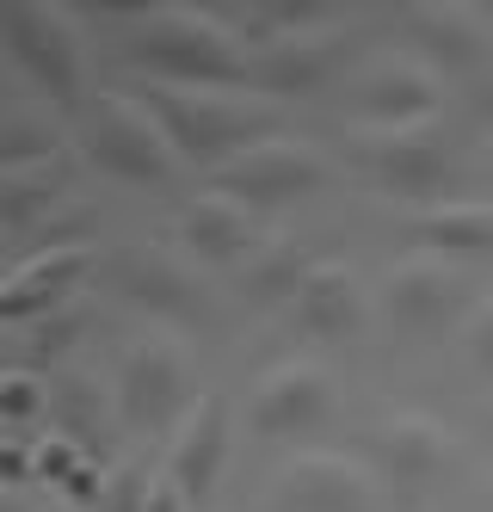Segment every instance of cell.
Listing matches in <instances>:
<instances>
[{
	"mask_svg": "<svg viewBox=\"0 0 493 512\" xmlns=\"http://www.w3.org/2000/svg\"><path fill=\"white\" fill-rule=\"evenodd\" d=\"M265 512H370V475L352 457L309 451L272 482Z\"/></svg>",
	"mask_w": 493,
	"mask_h": 512,
	"instance_id": "5bb4252c",
	"label": "cell"
},
{
	"mask_svg": "<svg viewBox=\"0 0 493 512\" xmlns=\"http://www.w3.org/2000/svg\"><path fill=\"white\" fill-rule=\"evenodd\" d=\"M37 414H50V383L31 371V364H19V371L0 377V420L7 426H31Z\"/></svg>",
	"mask_w": 493,
	"mask_h": 512,
	"instance_id": "d4e9b609",
	"label": "cell"
},
{
	"mask_svg": "<svg viewBox=\"0 0 493 512\" xmlns=\"http://www.w3.org/2000/svg\"><path fill=\"white\" fill-rule=\"evenodd\" d=\"M463 346H469V358L481 364V371L493 377V303H481V309L469 315V327H463Z\"/></svg>",
	"mask_w": 493,
	"mask_h": 512,
	"instance_id": "4dcf8cb0",
	"label": "cell"
},
{
	"mask_svg": "<svg viewBox=\"0 0 493 512\" xmlns=\"http://www.w3.org/2000/svg\"><path fill=\"white\" fill-rule=\"evenodd\" d=\"M179 241L204 266H235V260H247V253H253V210L241 198H229V192H204V198L185 204Z\"/></svg>",
	"mask_w": 493,
	"mask_h": 512,
	"instance_id": "ac0fdd59",
	"label": "cell"
},
{
	"mask_svg": "<svg viewBox=\"0 0 493 512\" xmlns=\"http://www.w3.org/2000/svg\"><path fill=\"white\" fill-rule=\"evenodd\" d=\"M0 482H7V488H31L37 482V445L7 438V445H0Z\"/></svg>",
	"mask_w": 493,
	"mask_h": 512,
	"instance_id": "f1b7e54d",
	"label": "cell"
},
{
	"mask_svg": "<svg viewBox=\"0 0 493 512\" xmlns=\"http://www.w3.org/2000/svg\"><path fill=\"white\" fill-rule=\"evenodd\" d=\"M358 161L383 192H395L407 204H432V210L450 192V173H457L432 124L426 130H358Z\"/></svg>",
	"mask_w": 493,
	"mask_h": 512,
	"instance_id": "52a82bcc",
	"label": "cell"
},
{
	"mask_svg": "<svg viewBox=\"0 0 493 512\" xmlns=\"http://www.w3.org/2000/svg\"><path fill=\"white\" fill-rule=\"evenodd\" d=\"M50 161H62L56 155V124L25 112V105H13L7 124H0V167H7V173H31V167H50Z\"/></svg>",
	"mask_w": 493,
	"mask_h": 512,
	"instance_id": "cb8c5ba5",
	"label": "cell"
},
{
	"mask_svg": "<svg viewBox=\"0 0 493 512\" xmlns=\"http://www.w3.org/2000/svg\"><path fill=\"white\" fill-rule=\"evenodd\" d=\"M105 284L118 290V297L142 315H155V321H179V327H198L210 321V303H204V284L185 272L179 260H167L161 247H118V253H105Z\"/></svg>",
	"mask_w": 493,
	"mask_h": 512,
	"instance_id": "8992f818",
	"label": "cell"
},
{
	"mask_svg": "<svg viewBox=\"0 0 493 512\" xmlns=\"http://www.w3.org/2000/svg\"><path fill=\"white\" fill-rule=\"evenodd\" d=\"M68 192V167L50 161V167H31V173H7V192H0V216H7L13 235H31L44 216L62 204Z\"/></svg>",
	"mask_w": 493,
	"mask_h": 512,
	"instance_id": "603a6c76",
	"label": "cell"
},
{
	"mask_svg": "<svg viewBox=\"0 0 493 512\" xmlns=\"http://www.w3.org/2000/svg\"><path fill=\"white\" fill-rule=\"evenodd\" d=\"M81 321H87L81 309H62V315H44V321L31 327V352H25V364H50V358H56V352H62V346H68L74 334H81Z\"/></svg>",
	"mask_w": 493,
	"mask_h": 512,
	"instance_id": "4316f807",
	"label": "cell"
},
{
	"mask_svg": "<svg viewBox=\"0 0 493 512\" xmlns=\"http://www.w3.org/2000/svg\"><path fill=\"white\" fill-rule=\"evenodd\" d=\"M407 241L432 260H487L493 253V204H438L413 216Z\"/></svg>",
	"mask_w": 493,
	"mask_h": 512,
	"instance_id": "ffe728a7",
	"label": "cell"
},
{
	"mask_svg": "<svg viewBox=\"0 0 493 512\" xmlns=\"http://www.w3.org/2000/svg\"><path fill=\"white\" fill-rule=\"evenodd\" d=\"M0 38H7L13 62L31 75V87L56 105H81V44H74L68 7H44V0H7L0 7Z\"/></svg>",
	"mask_w": 493,
	"mask_h": 512,
	"instance_id": "5b68a950",
	"label": "cell"
},
{
	"mask_svg": "<svg viewBox=\"0 0 493 512\" xmlns=\"http://www.w3.org/2000/svg\"><path fill=\"white\" fill-rule=\"evenodd\" d=\"M81 149L105 179H124V186H173V173H179V155H173L167 130L155 124V112L124 93H105L87 112Z\"/></svg>",
	"mask_w": 493,
	"mask_h": 512,
	"instance_id": "3957f363",
	"label": "cell"
},
{
	"mask_svg": "<svg viewBox=\"0 0 493 512\" xmlns=\"http://www.w3.org/2000/svg\"><path fill=\"white\" fill-rule=\"evenodd\" d=\"M111 401H118V420L130 432H161L179 414L198 408V371L173 340H136L118 358V377H111Z\"/></svg>",
	"mask_w": 493,
	"mask_h": 512,
	"instance_id": "277c9868",
	"label": "cell"
},
{
	"mask_svg": "<svg viewBox=\"0 0 493 512\" xmlns=\"http://www.w3.org/2000/svg\"><path fill=\"white\" fill-rule=\"evenodd\" d=\"M401 31L407 44L420 50L432 68L469 81L487 62L493 38H487V7H444V0H420V7H401Z\"/></svg>",
	"mask_w": 493,
	"mask_h": 512,
	"instance_id": "7c38bea8",
	"label": "cell"
},
{
	"mask_svg": "<svg viewBox=\"0 0 493 512\" xmlns=\"http://www.w3.org/2000/svg\"><path fill=\"white\" fill-rule=\"evenodd\" d=\"M352 93H358L352 99L358 130H426V124H438V105H444L432 68L426 62H401V56L370 62Z\"/></svg>",
	"mask_w": 493,
	"mask_h": 512,
	"instance_id": "9c48e42d",
	"label": "cell"
},
{
	"mask_svg": "<svg viewBox=\"0 0 493 512\" xmlns=\"http://www.w3.org/2000/svg\"><path fill=\"white\" fill-rule=\"evenodd\" d=\"M290 309H296V321H302V334H315V340H346V334H358V321H364V297H358L352 266H339V260H315L309 284H302V297H296Z\"/></svg>",
	"mask_w": 493,
	"mask_h": 512,
	"instance_id": "d6986e66",
	"label": "cell"
},
{
	"mask_svg": "<svg viewBox=\"0 0 493 512\" xmlns=\"http://www.w3.org/2000/svg\"><path fill=\"white\" fill-rule=\"evenodd\" d=\"M309 260H302V247L290 241H272V247H259L247 272H241V303L253 309H278V303H296L302 297V284H309Z\"/></svg>",
	"mask_w": 493,
	"mask_h": 512,
	"instance_id": "44dd1931",
	"label": "cell"
},
{
	"mask_svg": "<svg viewBox=\"0 0 493 512\" xmlns=\"http://www.w3.org/2000/svg\"><path fill=\"white\" fill-rule=\"evenodd\" d=\"M105 488H111V475H105L99 463H81V469L68 475V488H62V500H68V506H87V512H99Z\"/></svg>",
	"mask_w": 493,
	"mask_h": 512,
	"instance_id": "f546056e",
	"label": "cell"
},
{
	"mask_svg": "<svg viewBox=\"0 0 493 512\" xmlns=\"http://www.w3.org/2000/svg\"><path fill=\"white\" fill-rule=\"evenodd\" d=\"M87 457H81V445L74 438H62V432H50V438H37V482H50V488H68V475L81 469Z\"/></svg>",
	"mask_w": 493,
	"mask_h": 512,
	"instance_id": "83f0119b",
	"label": "cell"
},
{
	"mask_svg": "<svg viewBox=\"0 0 493 512\" xmlns=\"http://www.w3.org/2000/svg\"><path fill=\"white\" fill-rule=\"evenodd\" d=\"M339 68V38L333 31H302V38H278L247 56V87L272 93V99H296L333 81Z\"/></svg>",
	"mask_w": 493,
	"mask_h": 512,
	"instance_id": "e0dca14e",
	"label": "cell"
},
{
	"mask_svg": "<svg viewBox=\"0 0 493 512\" xmlns=\"http://www.w3.org/2000/svg\"><path fill=\"white\" fill-rule=\"evenodd\" d=\"M124 50L142 75L173 87H247V56H253L241 50V31L229 19L198 7H148V19L130 25Z\"/></svg>",
	"mask_w": 493,
	"mask_h": 512,
	"instance_id": "6da1fadb",
	"label": "cell"
},
{
	"mask_svg": "<svg viewBox=\"0 0 493 512\" xmlns=\"http://www.w3.org/2000/svg\"><path fill=\"white\" fill-rule=\"evenodd\" d=\"M148 512H192V500H185V494L167 482V475H161V482H155V500H148Z\"/></svg>",
	"mask_w": 493,
	"mask_h": 512,
	"instance_id": "1f68e13d",
	"label": "cell"
},
{
	"mask_svg": "<svg viewBox=\"0 0 493 512\" xmlns=\"http://www.w3.org/2000/svg\"><path fill=\"white\" fill-rule=\"evenodd\" d=\"M50 420H56V432L74 438L81 451H99V445H105V426H111V414H105V389H99L87 371L56 377V383H50Z\"/></svg>",
	"mask_w": 493,
	"mask_h": 512,
	"instance_id": "7402d4cb",
	"label": "cell"
},
{
	"mask_svg": "<svg viewBox=\"0 0 493 512\" xmlns=\"http://www.w3.org/2000/svg\"><path fill=\"white\" fill-rule=\"evenodd\" d=\"M333 414V377L321 364H278L253 383L247 420L259 438H309Z\"/></svg>",
	"mask_w": 493,
	"mask_h": 512,
	"instance_id": "30bf717a",
	"label": "cell"
},
{
	"mask_svg": "<svg viewBox=\"0 0 493 512\" xmlns=\"http://www.w3.org/2000/svg\"><path fill=\"white\" fill-rule=\"evenodd\" d=\"M222 463H229V401L222 395H204L192 414H185L179 438H173V451H167V482L204 506L222 482Z\"/></svg>",
	"mask_w": 493,
	"mask_h": 512,
	"instance_id": "2e32d148",
	"label": "cell"
},
{
	"mask_svg": "<svg viewBox=\"0 0 493 512\" xmlns=\"http://www.w3.org/2000/svg\"><path fill=\"white\" fill-rule=\"evenodd\" d=\"M383 309H389V321L401 327V334L438 340L444 327L457 321V309H463V278L450 272L444 260H432V253H420V260H407V266L389 272Z\"/></svg>",
	"mask_w": 493,
	"mask_h": 512,
	"instance_id": "4fadbf2b",
	"label": "cell"
},
{
	"mask_svg": "<svg viewBox=\"0 0 493 512\" xmlns=\"http://www.w3.org/2000/svg\"><path fill=\"white\" fill-rule=\"evenodd\" d=\"M148 112L167 130L173 155L192 161V167H210L222 173L229 161H241L247 149H259V136H272L278 118L265 105H241V99H210V93H173V87H155L148 93Z\"/></svg>",
	"mask_w": 493,
	"mask_h": 512,
	"instance_id": "7a4b0ae2",
	"label": "cell"
},
{
	"mask_svg": "<svg viewBox=\"0 0 493 512\" xmlns=\"http://www.w3.org/2000/svg\"><path fill=\"white\" fill-rule=\"evenodd\" d=\"M327 161L315 149H302V142H259L247 149L241 161H229L216 173V192L241 198L247 210H278V204H296L327 186Z\"/></svg>",
	"mask_w": 493,
	"mask_h": 512,
	"instance_id": "ba28073f",
	"label": "cell"
},
{
	"mask_svg": "<svg viewBox=\"0 0 493 512\" xmlns=\"http://www.w3.org/2000/svg\"><path fill=\"white\" fill-rule=\"evenodd\" d=\"M93 247H37L31 260L13 266L7 290H0V315L13 327H37L44 315H62L74 303V290L93 278Z\"/></svg>",
	"mask_w": 493,
	"mask_h": 512,
	"instance_id": "8fae6325",
	"label": "cell"
},
{
	"mask_svg": "<svg viewBox=\"0 0 493 512\" xmlns=\"http://www.w3.org/2000/svg\"><path fill=\"white\" fill-rule=\"evenodd\" d=\"M370 457L395 494H426L450 463V432L426 414H395L370 432Z\"/></svg>",
	"mask_w": 493,
	"mask_h": 512,
	"instance_id": "9a60e30c",
	"label": "cell"
},
{
	"mask_svg": "<svg viewBox=\"0 0 493 512\" xmlns=\"http://www.w3.org/2000/svg\"><path fill=\"white\" fill-rule=\"evenodd\" d=\"M148 500H155V475H148L142 463H124L118 475H111L99 512H148Z\"/></svg>",
	"mask_w": 493,
	"mask_h": 512,
	"instance_id": "484cf974",
	"label": "cell"
}]
</instances>
